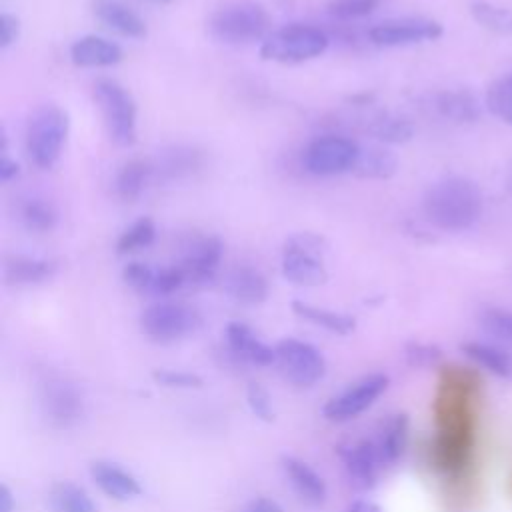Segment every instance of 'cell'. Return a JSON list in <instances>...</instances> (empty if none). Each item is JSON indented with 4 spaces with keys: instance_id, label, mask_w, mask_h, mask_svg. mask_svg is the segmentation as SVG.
Listing matches in <instances>:
<instances>
[{
    "instance_id": "1",
    "label": "cell",
    "mask_w": 512,
    "mask_h": 512,
    "mask_svg": "<svg viewBox=\"0 0 512 512\" xmlns=\"http://www.w3.org/2000/svg\"><path fill=\"white\" fill-rule=\"evenodd\" d=\"M484 210L478 184L466 176H446L434 182L422 200L426 220L444 232H464L472 228Z\"/></svg>"
},
{
    "instance_id": "2",
    "label": "cell",
    "mask_w": 512,
    "mask_h": 512,
    "mask_svg": "<svg viewBox=\"0 0 512 512\" xmlns=\"http://www.w3.org/2000/svg\"><path fill=\"white\" fill-rule=\"evenodd\" d=\"M272 18L262 4L234 2L218 8L208 20L212 38L224 44H250L264 40L272 30Z\"/></svg>"
},
{
    "instance_id": "3",
    "label": "cell",
    "mask_w": 512,
    "mask_h": 512,
    "mask_svg": "<svg viewBox=\"0 0 512 512\" xmlns=\"http://www.w3.org/2000/svg\"><path fill=\"white\" fill-rule=\"evenodd\" d=\"M330 38L324 30L312 24H288L272 30L260 44L264 60L280 64H300L322 56L328 50Z\"/></svg>"
},
{
    "instance_id": "4",
    "label": "cell",
    "mask_w": 512,
    "mask_h": 512,
    "mask_svg": "<svg viewBox=\"0 0 512 512\" xmlns=\"http://www.w3.org/2000/svg\"><path fill=\"white\" fill-rule=\"evenodd\" d=\"M68 128V114L56 104H46L32 114L26 130V152L34 166L48 170L58 162Z\"/></svg>"
},
{
    "instance_id": "5",
    "label": "cell",
    "mask_w": 512,
    "mask_h": 512,
    "mask_svg": "<svg viewBox=\"0 0 512 512\" xmlns=\"http://www.w3.org/2000/svg\"><path fill=\"white\" fill-rule=\"evenodd\" d=\"M326 242L314 232L292 234L282 248V276L296 286H320L328 280L322 256Z\"/></svg>"
},
{
    "instance_id": "6",
    "label": "cell",
    "mask_w": 512,
    "mask_h": 512,
    "mask_svg": "<svg viewBox=\"0 0 512 512\" xmlns=\"http://www.w3.org/2000/svg\"><path fill=\"white\" fill-rule=\"evenodd\" d=\"M94 100L110 140L118 146H132L136 142V102L132 94L120 82L100 78L94 84Z\"/></svg>"
},
{
    "instance_id": "7",
    "label": "cell",
    "mask_w": 512,
    "mask_h": 512,
    "mask_svg": "<svg viewBox=\"0 0 512 512\" xmlns=\"http://www.w3.org/2000/svg\"><path fill=\"white\" fill-rule=\"evenodd\" d=\"M198 326L200 314L184 302L160 300L144 308L140 314L142 332L158 344L178 342L196 332Z\"/></svg>"
},
{
    "instance_id": "8",
    "label": "cell",
    "mask_w": 512,
    "mask_h": 512,
    "mask_svg": "<svg viewBox=\"0 0 512 512\" xmlns=\"http://www.w3.org/2000/svg\"><path fill=\"white\" fill-rule=\"evenodd\" d=\"M276 366L282 376L294 386H314L326 374V360L322 352L310 342L298 338H284L276 346Z\"/></svg>"
},
{
    "instance_id": "9",
    "label": "cell",
    "mask_w": 512,
    "mask_h": 512,
    "mask_svg": "<svg viewBox=\"0 0 512 512\" xmlns=\"http://www.w3.org/2000/svg\"><path fill=\"white\" fill-rule=\"evenodd\" d=\"M360 146L344 136H320L312 140L304 154L302 164L314 176H336L352 172L358 160Z\"/></svg>"
},
{
    "instance_id": "10",
    "label": "cell",
    "mask_w": 512,
    "mask_h": 512,
    "mask_svg": "<svg viewBox=\"0 0 512 512\" xmlns=\"http://www.w3.org/2000/svg\"><path fill=\"white\" fill-rule=\"evenodd\" d=\"M388 388V376L368 374L326 402L322 414L330 422H348L368 410Z\"/></svg>"
},
{
    "instance_id": "11",
    "label": "cell",
    "mask_w": 512,
    "mask_h": 512,
    "mask_svg": "<svg viewBox=\"0 0 512 512\" xmlns=\"http://www.w3.org/2000/svg\"><path fill=\"white\" fill-rule=\"evenodd\" d=\"M222 254L224 244L218 236H198L188 242L180 254V260L176 262L184 276V284L190 288L212 284L216 280Z\"/></svg>"
},
{
    "instance_id": "12",
    "label": "cell",
    "mask_w": 512,
    "mask_h": 512,
    "mask_svg": "<svg viewBox=\"0 0 512 512\" xmlns=\"http://www.w3.org/2000/svg\"><path fill=\"white\" fill-rule=\"evenodd\" d=\"M444 32L442 24L432 18L412 16V18H396L376 24L368 36L370 42L382 48H398V46H412L422 42H432L440 38Z\"/></svg>"
},
{
    "instance_id": "13",
    "label": "cell",
    "mask_w": 512,
    "mask_h": 512,
    "mask_svg": "<svg viewBox=\"0 0 512 512\" xmlns=\"http://www.w3.org/2000/svg\"><path fill=\"white\" fill-rule=\"evenodd\" d=\"M342 466L346 470V476L354 488L368 490L376 484L382 462L378 458L376 446L370 438H360L348 444H342L338 448Z\"/></svg>"
},
{
    "instance_id": "14",
    "label": "cell",
    "mask_w": 512,
    "mask_h": 512,
    "mask_svg": "<svg viewBox=\"0 0 512 512\" xmlns=\"http://www.w3.org/2000/svg\"><path fill=\"white\" fill-rule=\"evenodd\" d=\"M46 418L56 428H70L82 416V396L80 392L62 378H50L42 386L40 396Z\"/></svg>"
},
{
    "instance_id": "15",
    "label": "cell",
    "mask_w": 512,
    "mask_h": 512,
    "mask_svg": "<svg viewBox=\"0 0 512 512\" xmlns=\"http://www.w3.org/2000/svg\"><path fill=\"white\" fill-rule=\"evenodd\" d=\"M226 342L232 354L252 366H270L276 362V350L268 346L244 322H230L226 326Z\"/></svg>"
},
{
    "instance_id": "16",
    "label": "cell",
    "mask_w": 512,
    "mask_h": 512,
    "mask_svg": "<svg viewBox=\"0 0 512 512\" xmlns=\"http://www.w3.org/2000/svg\"><path fill=\"white\" fill-rule=\"evenodd\" d=\"M224 292L238 304L256 306L268 298L266 276L252 266H236L224 274Z\"/></svg>"
},
{
    "instance_id": "17",
    "label": "cell",
    "mask_w": 512,
    "mask_h": 512,
    "mask_svg": "<svg viewBox=\"0 0 512 512\" xmlns=\"http://www.w3.org/2000/svg\"><path fill=\"white\" fill-rule=\"evenodd\" d=\"M282 470L302 502H306L308 506L324 504V500L328 496L326 482L308 462H304L296 456H284Z\"/></svg>"
},
{
    "instance_id": "18",
    "label": "cell",
    "mask_w": 512,
    "mask_h": 512,
    "mask_svg": "<svg viewBox=\"0 0 512 512\" xmlns=\"http://www.w3.org/2000/svg\"><path fill=\"white\" fill-rule=\"evenodd\" d=\"M436 116L454 124H472L482 116V104L468 90H440L428 104Z\"/></svg>"
},
{
    "instance_id": "19",
    "label": "cell",
    "mask_w": 512,
    "mask_h": 512,
    "mask_svg": "<svg viewBox=\"0 0 512 512\" xmlns=\"http://www.w3.org/2000/svg\"><path fill=\"white\" fill-rule=\"evenodd\" d=\"M90 476L94 484L112 500H132L142 492L140 482L122 466L108 462V460H96L90 466Z\"/></svg>"
},
{
    "instance_id": "20",
    "label": "cell",
    "mask_w": 512,
    "mask_h": 512,
    "mask_svg": "<svg viewBox=\"0 0 512 512\" xmlns=\"http://www.w3.org/2000/svg\"><path fill=\"white\" fill-rule=\"evenodd\" d=\"M92 12L106 28L118 32L120 36L144 38L148 32L144 18L120 0H94Z\"/></svg>"
},
{
    "instance_id": "21",
    "label": "cell",
    "mask_w": 512,
    "mask_h": 512,
    "mask_svg": "<svg viewBox=\"0 0 512 512\" xmlns=\"http://www.w3.org/2000/svg\"><path fill=\"white\" fill-rule=\"evenodd\" d=\"M408 434L410 420L406 414H392L378 426L372 442L376 446L382 466H392L402 458L408 446Z\"/></svg>"
},
{
    "instance_id": "22",
    "label": "cell",
    "mask_w": 512,
    "mask_h": 512,
    "mask_svg": "<svg viewBox=\"0 0 512 512\" xmlns=\"http://www.w3.org/2000/svg\"><path fill=\"white\" fill-rule=\"evenodd\" d=\"M70 60L80 68L116 66L122 60V48L102 36H82L70 46Z\"/></svg>"
},
{
    "instance_id": "23",
    "label": "cell",
    "mask_w": 512,
    "mask_h": 512,
    "mask_svg": "<svg viewBox=\"0 0 512 512\" xmlns=\"http://www.w3.org/2000/svg\"><path fill=\"white\" fill-rule=\"evenodd\" d=\"M56 274V262L32 256H12L4 264V278L12 286H32L50 280Z\"/></svg>"
},
{
    "instance_id": "24",
    "label": "cell",
    "mask_w": 512,
    "mask_h": 512,
    "mask_svg": "<svg viewBox=\"0 0 512 512\" xmlns=\"http://www.w3.org/2000/svg\"><path fill=\"white\" fill-rule=\"evenodd\" d=\"M398 170V158L396 154L382 146H364L358 152V160L354 164V174L358 178H370V180H388L396 174Z\"/></svg>"
},
{
    "instance_id": "25",
    "label": "cell",
    "mask_w": 512,
    "mask_h": 512,
    "mask_svg": "<svg viewBox=\"0 0 512 512\" xmlns=\"http://www.w3.org/2000/svg\"><path fill=\"white\" fill-rule=\"evenodd\" d=\"M292 312L298 318H302V320H306L314 326H320V328H324L332 334H338V336H346L356 328V320L350 314L328 310V308H322V306H314L310 302L294 300L292 302Z\"/></svg>"
},
{
    "instance_id": "26",
    "label": "cell",
    "mask_w": 512,
    "mask_h": 512,
    "mask_svg": "<svg viewBox=\"0 0 512 512\" xmlns=\"http://www.w3.org/2000/svg\"><path fill=\"white\" fill-rule=\"evenodd\" d=\"M152 174H154V166H150L144 160L126 162L114 178V190H116L118 198L128 200V202L136 200L144 192Z\"/></svg>"
},
{
    "instance_id": "27",
    "label": "cell",
    "mask_w": 512,
    "mask_h": 512,
    "mask_svg": "<svg viewBox=\"0 0 512 512\" xmlns=\"http://www.w3.org/2000/svg\"><path fill=\"white\" fill-rule=\"evenodd\" d=\"M368 132L382 144H404L414 136V124L402 114H378L370 124Z\"/></svg>"
},
{
    "instance_id": "28",
    "label": "cell",
    "mask_w": 512,
    "mask_h": 512,
    "mask_svg": "<svg viewBox=\"0 0 512 512\" xmlns=\"http://www.w3.org/2000/svg\"><path fill=\"white\" fill-rule=\"evenodd\" d=\"M462 352L482 366L484 370L508 378L512 374V358L508 352H504L500 346L486 344V342H466L462 344Z\"/></svg>"
},
{
    "instance_id": "29",
    "label": "cell",
    "mask_w": 512,
    "mask_h": 512,
    "mask_svg": "<svg viewBox=\"0 0 512 512\" xmlns=\"http://www.w3.org/2000/svg\"><path fill=\"white\" fill-rule=\"evenodd\" d=\"M472 18L496 36H512V10L488 0H474L470 4Z\"/></svg>"
},
{
    "instance_id": "30",
    "label": "cell",
    "mask_w": 512,
    "mask_h": 512,
    "mask_svg": "<svg viewBox=\"0 0 512 512\" xmlns=\"http://www.w3.org/2000/svg\"><path fill=\"white\" fill-rule=\"evenodd\" d=\"M50 504L54 512H98L88 492L72 482H58L52 486Z\"/></svg>"
},
{
    "instance_id": "31",
    "label": "cell",
    "mask_w": 512,
    "mask_h": 512,
    "mask_svg": "<svg viewBox=\"0 0 512 512\" xmlns=\"http://www.w3.org/2000/svg\"><path fill=\"white\" fill-rule=\"evenodd\" d=\"M20 220L26 230L44 234L56 228L58 224V212L56 208L44 200V198H28L20 208Z\"/></svg>"
},
{
    "instance_id": "32",
    "label": "cell",
    "mask_w": 512,
    "mask_h": 512,
    "mask_svg": "<svg viewBox=\"0 0 512 512\" xmlns=\"http://www.w3.org/2000/svg\"><path fill=\"white\" fill-rule=\"evenodd\" d=\"M156 240V224L152 218L148 216H142L138 220H134L118 238L116 242V252L120 256H126V254H132V252H138L142 248H148L152 246Z\"/></svg>"
},
{
    "instance_id": "33",
    "label": "cell",
    "mask_w": 512,
    "mask_h": 512,
    "mask_svg": "<svg viewBox=\"0 0 512 512\" xmlns=\"http://www.w3.org/2000/svg\"><path fill=\"white\" fill-rule=\"evenodd\" d=\"M484 106L494 118L512 126V74L500 76L488 86Z\"/></svg>"
},
{
    "instance_id": "34",
    "label": "cell",
    "mask_w": 512,
    "mask_h": 512,
    "mask_svg": "<svg viewBox=\"0 0 512 512\" xmlns=\"http://www.w3.org/2000/svg\"><path fill=\"white\" fill-rule=\"evenodd\" d=\"M478 322L482 330L502 344L512 346V310L500 306H488L480 312Z\"/></svg>"
},
{
    "instance_id": "35",
    "label": "cell",
    "mask_w": 512,
    "mask_h": 512,
    "mask_svg": "<svg viewBox=\"0 0 512 512\" xmlns=\"http://www.w3.org/2000/svg\"><path fill=\"white\" fill-rule=\"evenodd\" d=\"M382 0H330L328 12L338 20H358L372 14Z\"/></svg>"
},
{
    "instance_id": "36",
    "label": "cell",
    "mask_w": 512,
    "mask_h": 512,
    "mask_svg": "<svg viewBox=\"0 0 512 512\" xmlns=\"http://www.w3.org/2000/svg\"><path fill=\"white\" fill-rule=\"evenodd\" d=\"M154 274H156V268L150 266V264H144V262H128L122 268L124 284L130 286L132 290L140 292V294H150Z\"/></svg>"
},
{
    "instance_id": "37",
    "label": "cell",
    "mask_w": 512,
    "mask_h": 512,
    "mask_svg": "<svg viewBox=\"0 0 512 512\" xmlns=\"http://www.w3.org/2000/svg\"><path fill=\"white\" fill-rule=\"evenodd\" d=\"M246 400H248V406H250V410L256 418H260L264 422L274 420V404H272V398H270V394L264 386H260L258 382H252L246 390Z\"/></svg>"
},
{
    "instance_id": "38",
    "label": "cell",
    "mask_w": 512,
    "mask_h": 512,
    "mask_svg": "<svg viewBox=\"0 0 512 512\" xmlns=\"http://www.w3.org/2000/svg\"><path fill=\"white\" fill-rule=\"evenodd\" d=\"M152 378L166 388H200L202 376L184 370H156Z\"/></svg>"
},
{
    "instance_id": "39",
    "label": "cell",
    "mask_w": 512,
    "mask_h": 512,
    "mask_svg": "<svg viewBox=\"0 0 512 512\" xmlns=\"http://www.w3.org/2000/svg\"><path fill=\"white\" fill-rule=\"evenodd\" d=\"M442 356L440 348L432 344H422V342H410L406 346V358L412 366H430L438 362Z\"/></svg>"
},
{
    "instance_id": "40",
    "label": "cell",
    "mask_w": 512,
    "mask_h": 512,
    "mask_svg": "<svg viewBox=\"0 0 512 512\" xmlns=\"http://www.w3.org/2000/svg\"><path fill=\"white\" fill-rule=\"evenodd\" d=\"M194 164H196V162H194V152H192V150H180V148H178V150H174V152H170V154L166 156L162 170H168V172L174 176V174H180V172H184V170H190Z\"/></svg>"
},
{
    "instance_id": "41",
    "label": "cell",
    "mask_w": 512,
    "mask_h": 512,
    "mask_svg": "<svg viewBox=\"0 0 512 512\" xmlns=\"http://www.w3.org/2000/svg\"><path fill=\"white\" fill-rule=\"evenodd\" d=\"M20 36V20L14 14H0V48H8Z\"/></svg>"
},
{
    "instance_id": "42",
    "label": "cell",
    "mask_w": 512,
    "mask_h": 512,
    "mask_svg": "<svg viewBox=\"0 0 512 512\" xmlns=\"http://www.w3.org/2000/svg\"><path fill=\"white\" fill-rule=\"evenodd\" d=\"M244 512H284L278 502L270 500V498H254L246 508Z\"/></svg>"
},
{
    "instance_id": "43",
    "label": "cell",
    "mask_w": 512,
    "mask_h": 512,
    "mask_svg": "<svg viewBox=\"0 0 512 512\" xmlns=\"http://www.w3.org/2000/svg\"><path fill=\"white\" fill-rule=\"evenodd\" d=\"M18 172H20L18 162L12 160V158H8L6 154H2V158H0V180H2V182H10L12 178L18 176Z\"/></svg>"
},
{
    "instance_id": "44",
    "label": "cell",
    "mask_w": 512,
    "mask_h": 512,
    "mask_svg": "<svg viewBox=\"0 0 512 512\" xmlns=\"http://www.w3.org/2000/svg\"><path fill=\"white\" fill-rule=\"evenodd\" d=\"M0 512H14V496L6 484L0 488Z\"/></svg>"
},
{
    "instance_id": "45",
    "label": "cell",
    "mask_w": 512,
    "mask_h": 512,
    "mask_svg": "<svg viewBox=\"0 0 512 512\" xmlns=\"http://www.w3.org/2000/svg\"><path fill=\"white\" fill-rule=\"evenodd\" d=\"M348 512H382L380 506L372 500H356L348 506Z\"/></svg>"
},
{
    "instance_id": "46",
    "label": "cell",
    "mask_w": 512,
    "mask_h": 512,
    "mask_svg": "<svg viewBox=\"0 0 512 512\" xmlns=\"http://www.w3.org/2000/svg\"><path fill=\"white\" fill-rule=\"evenodd\" d=\"M150 2H174V0H150Z\"/></svg>"
},
{
    "instance_id": "47",
    "label": "cell",
    "mask_w": 512,
    "mask_h": 512,
    "mask_svg": "<svg viewBox=\"0 0 512 512\" xmlns=\"http://www.w3.org/2000/svg\"><path fill=\"white\" fill-rule=\"evenodd\" d=\"M510 188H512V178H510Z\"/></svg>"
}]
</instances>
